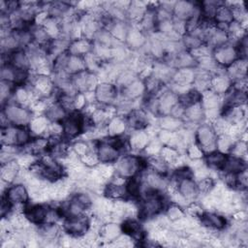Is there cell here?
<instances>
[{
	"label": "cell",
	"mask_w": 248,
	"mask_h": 248,
	"mask_svg": "<svg viewBox=\"0 0 248 248\" xmlns=\"http://www.w3.org/2000/svg\"><path fill=\"white\" fill-rule=\"evenodd\" d=\"M115 163V174L125 179L139 175L146 167V160L137 155H123Z\"/></svg>",
	"instance_id": "obj_1"
},
{
	"label": "cell",
	"mask_w": 248,
	"mask_h": 248,
	"mask_svg": "<svg viewBox=\"0 0 248 248\" xmlns=\"http://www.w3.org/2000/svg\"><path fill=\"white\" fill-rule=\"evenodd\" d=\"M217 138L218 135L211 124L201 123L196 129V143L201 147L204 154L217 150Z\"/></svg>",
	"instance_id": "obj_3"
},
{
	"label": "cell",
	"mask_w": 248,
	"mask_h": 248,
	"mask_svg": "<svg viewBox=\"0 0 248 248\" xmlns=\"http://www.w3.org/2000/svg\"><path fill=\"white\" fill-rule=\"evenodd\" d=\"M235 140H233V137L229 135H219L217 138V150L223 152L225 154L229 153L232 144Z\"/></svg>",
	"instance_id": "obj_38"
},
{
	"label": "cell",
	"mask_w": 248,
	"mask_h": 248,
	"mask_svg": "<svg viewBox=\"0 0 248 248\" xmlns=\"http://www.w3.org/2000/svg\"><path fill=\"white\" fill-rule=\"evenodd\" d=\"M45 115L50 122H62L68 113L67 110L56 101L48 104L45 111Z\"/></svg>",
	"instance_id": "obj_29"
},
{
	"label": "cell",
	"mask_w": 248,
	"mask_h": 248,
	"mask_svg": "<svg viewBox=\"0 0 248 248\" xmlns=\"http://www.w3.org/2000/svg\"><path fill=\"white\" fill-rule=\"evenodd\" d=\"M83 71H86V64H85L84 57L71 55L69 53V57L67 59V63H66L65 72L69 76L72 77V76L77 75Z\"/></svg>",
	"instance_id": "obj_30"
},
{
	"label": "cell",
	"mask_w": 248,
	"mask_h": 248,
	"mask_svg": "<svg viewBox=\"0 0 248 248\" xmlns=\"http://www.w3.org/2000/svg\"><path fill=\"white\" fill-rule=\"evenodd\" d=\"M195 75H196V72L194 68L176 69L170 80L173 82V84L191 86L193 84Z\"/></svg>",
	"instance_id": "obj_22"
},
{
	"label": "cell",
	"mask_w": 248,
	"mask_h": 248,
	"mask_svg": "<svg viewBox=\"0 0 248 248\" xmlns=\"http://www.w3.org/2000/svg\"><path fill=\"white\" fill-rule=\"evenodd\" d=\"M121 230L123 233L129 235L134 240L142 241L144 239V232L142 231L140 222L134 218H126L121 224Z\"/></svg>",
	"instance_id": "obj_16"
},
{
	"label": "cell",
	"mask_w": 248,
	"mask_h": 248,
	"mask_svg": "<svg viewBox=\"0 0 248 248\" xmlns=\"http://www.w3.org/2000/svg\"><path fill=\"white\" fill-rule=\"evenodd\" d=\"M146 167L149 168L150 170H153L164 175L167 173L169 170V164L166 163L159 155L149 156L146 159Z\"/></svg>",
	"instance_id": "obj_36"
},
{
	"label": "cell",
	"mask_w": 248,
	"mask_h": 248,
	"mask_svg": "<svg viewBox=\"0 0 248 248\" xmlns=\"http://www.w3.org/2000/svg\"><path fill=\"white\" fill-rule=\"evenodd\" d=\"M183 124V120L179 118H175L171 115H162L159 118L158 121V126L162 130H167V131H171V132H176L181 129Z\"/></svg>",
	"instance_id": "obj_34"
},
{
	"label": "cell",
	"mask_w": 248,
	"mask_h": 248,
	"mask_svg": "<svg viewBox=\"0 0 248 248\" xmlns=\"http://www.w3.org/2000/svg\"><path fill=\"white\" fill-rule=\"evenodd\" d=\"M203 162L210 170H220L222 169L224 162L226 160L227 154L220 152L218 150H214L207 154H204Z\"/></svg>",
	"instance_id": "obj_32"
},
{
	"label": "cell",
	"mask_w": 248,
	"mask_h": 248,
	"mask_svg": "<svg viewBox=\"0 0 248 248\" xmlns=\"http://www.w3.org/2000/svg\"><path fill=\"white\" fill-rule=\"evenodd\" d=\"M185 210L182 209V206L171 202L166 210V215L168 216V218L170 220V222H174L180 218H182L183 216H185Z\"/></svg>",
	"instance_id": "obj_40"
},
{
	"label": "cell",
	"mask_w": 248,
	"mask_h": 248,
	"mask_svg": "<svg viewBox=\"0 0 248 248\" xmlns=\"http://www.w3.org/2000/svg\"><path fill=\"white\" fill-rule=\"evenodd\" d=\"M125 43L129 47H131L133 49H139L145 46L146 37L141 29L129 28Z\"/></svg>",
	"instance_id": "obj_25"
},
{
	"label": "cell",
	"mask_w": 248,
	"mask_h": 248,
	"mask_svg": "<svg viewBox=\"0 0 248 248\" xmlns=\"http://www.w3.org/2000/svg\"><path fill=\"white\" fill-rule=\"evenodd\" d=\"M159 156L169 165H172L180 156L179 150L170 145H163Z\"/></svg>",
	"instance_id": "obj_37"
},
{
	"label": "cell",
	"mask_w": 248,
	"mask_h": 248,
	"mask_svg": "<svg viewBox=\"0 0 248 248\" xmlns=\"http://www.w3.org/2000/svg\"><path fill=\"white\" fill-rule=\"evenodd\" d=\"M232 81L226 75V73H215L210 78V90L218 95L225 94L232 86Z\"/></svg>",
	"instance_id": "obj_15"
},
{
	"label": "cell",
	"mask_w": 248,
	"mask_h": 248,
	"mask_svg": "<svg viewBox=\"0 0 248 248\" xmlns=\"http://www.w3.org/2000/svg\"><path fill=\"white\" fill-rule=\"evenodd\" d=\"M96 153L100 163L103 164H113L119 156L120 151L110 142L108 137L103 138L96 145Z\"/></svg>",
	"instance_id": "obj_8"
},
{
	"label": "cell",
	"mask_w": 248,
	"mask_h": 248,
	"mask_svg": "<svg viewBox=\"0 0 248 248\" xmlns=\"http://www.w3.org/2000/svg\"><path fill=\"white\" fill-rule=\"evenodd\" d=\"M122 233L121 225L116 224V222H108L103 224L100 229L99 236L105 241H114Z\"/></svg>",
	"instance_id": "obj_27"
},
{
	"label": "cell",
	"mask_w": 248,
	"mask_h": 248,
	"mask_svg": "<svg viewBox=\"0 0 248 248\" xmlns=\"http://www.w3.org/2000/svg\"><path fill=\"white\" fill-rule=\"evenodd\" d=\"M20 167L17 164L16 160H12L8 163L1 164V180L13 184L16 182L17 174L19 172Z\"/></svg>",
	"instance_id": "obj_23"
},
{
	"label": "cell",
	"mask_w": 248,
	"mask_h": 248,
	"mask_svg": "<svg viewBox=\"0 0 248 248\" xmlns=\"http://www.w3.org/2000/svg\"><path fill=\"white\" fill-rule=\"evenodd\" d=\"M212 58L219 67H228L240 58L235 45L227 43L212 50Z\"/></svg>",
	"instance_id": "obj_5"
},
{
	"label": "cell",
	"mask_w": 248,
	"mask_h": 248,
	"mask_svg": "<svg viewBox=\"0 0 248 248\" xmlns=\"http://www.w3.org/2000/svg\"><path fill=\"white\" fill-rule=\"evenodd\" d=\"M93 49V44L90 40L81 37L76 40H73L70 43L68 52L71 55H76V56H81L84 57L88 53H90Z\"/></svg>",
	"instance_id": "obj_17"
},
{
	"label": "cell",
	"mask_w": 248,
	"mask_h": 248,
	"mask_svg": "<svg viewBox=\"0 0 248 248\" xmlns=\"http://www.w3.org/2000/svg\"><path fill=\"white\" fill-rule=\"evenodd\" d=\"M177 192L188 202H194L199 196L197 182L193 177H187L176 182Z\"/></svg>",
	"instance_id": "obj_11"
},
{
	"label": "cell",
	"mask_w": 248,
	"mask_h": 248,
	"mask_svg": "<svg viewBox=\"0 0 248 248\" xmlns=\"http://www.w3.org/2000/svg\"><path fill=\"white\" fill-rule=\"evenodd\" d=\"M90 150H92L90 147H89V144H87L86 142L84 141H77L73 146H72V151L78 157H82L83 155H85L87 152H89Z\"/></svg>",
	"instance_id": "obj_43"
},
{
	"label": "cell",
	"mask_w": 248,
	"mask_h": 248,
	"mask_svg": "<svg viewBox=\"0 0 248 248\" xmlns=\"http://www.w3.org/2000/svg\"><path fill=\"white\" fill-rule=\"evenodd\" d=\"M128 127L135 130H144L148 124L147 113L143 109H132L126 116Z\"/></svg>",
	"instance_id": "obj_14"
},
{
	"label": "cell",
	"mask_w": 248,
	"mask_h": 248,
	"mask_svg": "<svg viewBox=\"0 0 248 248\" xmlns=\"http://www.w3.org/2000/svg\"><path fill=\"white\" fill-rule=\"evenodd\" d=\"M83 113L78 110L71 111L61 122L63 137L69 140L78 138L83 133Z\"/></svg>",
	"instance_id": "obj_4"
},
{
	"label": "cell",
	"mask_w": 248,
	"mask_h": 248,
	"mask_svg": "<svg viewBox=\"0 0 248 248\" xmlns=\"http://www.w3.org/2000/svg\"><path fill=\"white\" fill-rule=\"evenodd\" d=\"M213 19L216 24L229 25L231 22L233 21V15H232V9L223 2L217 8Z\"/></svg>",
	"instance_id": "obj_33"
},
{
	"label": "cell",
	"mask_w": 248,
	"mask_h": 248,
	"mask_svg": "<svg viewBox=\"0 0 248 248\" xmlns=\"http://www.w3.org/2000/svg\"><path fill=\"white\" fill-rule=\"evenodd\" d=\"M130 148L134 150H144L150 141V136L146 130H135L128 139Z\"/></svg>",
	"instance_id": "obj_24"
},
{
	"label": "cell",
	"mask_w": 248,
	"mask_h": 248,
	"mask_svg": "<svg viewBox=\"0 0 248 248\" xmlns=\"http://www.w3.org/2000/svg\"><path fill=\"white\" fill-rule=\"evenodd\" d=\"M2 111L10 124L16 126H27L33 117V113L29 108L18 105L13 101L3 106Z\"/></svg>",
	"instance_id": "obj_2"
},
{
	"label": "cell",
	"mask_w": 248,
	"mask_h": 248,
	"mask_svg": "<svg viewBox=\"0 0 248 248\" xmlns=\"http://www.w3.org/2000/svg\"><path fill=\"white\" fill-rule=\"evenodd\" d=\"M247 72V62L246 58H238L232 64L227 67L226 75L230 78L232 81L246 78Z\"/></svg>",
	"instance_id": "obj_19"
},
{
	"label": "cell",
	"mask_w": 248,
	"mask_h": 248,
	"mask_svg": "<svg viewBox=\"0 0 248 248\" xmlns=\"http://www.w3.org/2000/svg\"><path fill=\"white\" fill-rule=\"evenodd\" d=\"M47 207H48V205H46L43 203H35V204H31V205H26L23 213L31 224L40 226L45 223Z\"/></svg>",
	"instance_id": "obj_13"
},
{
	"label": "cell",
	"mask_w": 248,
	"mask_h": 248,
	"mask_svg": "<svg viewBox=\"0 0 248 248\" xmlns=\"http://www.w3.org/2000/svg\"><path fill=\"white\" fill-rule=\"evenodd\" d=\"M96 102L103 106L108 107L112 106L118 97V88L115 84L109 81L99 82L97 87L94 90Z\"/></svg>",
	"instance_id": "obj_6"
},
{
	"label": "cell",
	"mask_w": 248,
	"mask_h": 248,
	"mask_svg": "<svg viewBox=\"0 0 248 248\" xmlns=\"http://www.w3.org/2000/svg\"><path fill=\"white\" fill-rule=\"evenodd\" d=\"M196 182H197L199 193L203 194V195H206V194L210 193V191L213 189V187L215 185L214 179L211 176L203 177L202 179H199Z\"/></svg>",
	"instance_id": "obj_41"
},
{
	"label": "cell",
	"mask_w": 248,
	"mask_h": 248,
	"mask_svg": "<svg viewBox=\"0 0 248 248\" xmlns=\"http://www.w3.org/2000/svg\"><path fill=\"white\" fill-rule=\"evenodd\" d=\"M200 223L210 231H221L227 226V219L217 212H203L200 218Z\"/></svg>",
	"instance_id": "obj_12"
},
{
	"label": "cell",
	"mask_w": 248,
	"mask_h": 248,
	"mask_svg": "<svg viewBox=\"0 0 248 248\" xmlns=\"http://www.w3.org/2000/svg\"><path fill=\"white\" fill-rule=\"evenodd\" d=\"M104 193L108 200H123L128 197L125 183H117L111 181L107 186L104 187Z\"/></svg>",
	"instance_id": "obj_28"
},
{
	"label": "cell",
	"mask_w": 248,
	"mask_h": 248,
	"mask_svg": "<svg viewBox=\"0 0 248 248\" xmlns=\"http://www.w3.org/2000/svg\"><path fill=\"white\" fill-rule=\"evenodd\" d=\"M186 157H188L190 160H196V159H202L204 156L203 151L201 149V147L196 142H191L185 149Z\"/></svg>",
	"instance_id": "obj_42"
},
{
	"label": "cell",
	"mask_w": 248,
	"mask_h": 248,
	"mask_svg": "<svg viewBox=\"0 0 248 248\" xmlns=\"http://www.w3.org/2000/svg\"><path fill=\"white\" fill-rule=\"evenodd\" d=\"M49 124H50V121L47 119V117L45 114L33 115L28 125V128L32 136L44 137L46 134H47Z\"/></svg>",
	"instance_id": "obj_18"
},
{
	"label": "cell",
	"mask_w": 248,
	"mask_h": 248,
	"mask_svg": "<svg viewBox=\"0 0 248 248\" xmlns=\"http://www.w3.org/2000/svg\"><path fill=\"white\" fill-rule=\"evenodd\" d=\"M128 128L126 117L121 115L113 116L109 119V121L107 124V130H108V136L109 137H117L122 136L126 129Z\"/></svg>",
	"instance_id": "obj_26"
},
{
	"label": "cell",
	"mask_w": 248,
	"mask_h": 248,
	"mask_svg": "<svg viewBox=\"0 0 248 248\" xmlns=\"http://www.w3.org/2000/svg\"><path fill=\"white\" fill-rule=\"evenodd\" d=\"M181 43L185 50L191 51L204 44L202 36L198 33H185L181 37Z\"/></svg>",
	"instance_id": "obj_35"
},
{
	"label": "cell",
	"mask_w": 248,
	"mask_h": 248,
	"mask_svg": "<svg viewBox=\"0 0 248 248\" xmlns=\"http://www.w3.org/2000/svg\"><path fill=\"white\" fill-rule=\"evenodd\" d=\"M63 229L69 235L79 238L89 230V218L84 214L76 217H67L63 223Z\"/></svg>",
	"instance_id": "obj_7"
},
{
	"label": "cell",
	"mask_w": 248,
	"mask_h": 248,
	"mask_svg": "<svg viewBox=\"0 0 248 248\" xmlns=\"http://www.w3.org/2000/svg\"><path fill=\"white\" fill-rule=\"evenodd\" d=\"M245 169H247L245 159L227 154L226 160L224 162V165H223L221 170L224 172L236 174V173L244 170Z\"/></svg>",
	"instance_id": "obj_21"
},
{
	"label": "cell",
	"mask_w": 248,
	"mask_h": 248,
	"mask_svg": "<svg viewBox=\"0 0 248 248\" xmlns=\"http://www.w3.org/2000/svg\"><path fill=\"white\" fill-rule=\"evenodd\" d=\"M195 16H201L200 3L191 1H178L174 3L172 9L173 18L186 21Z\"/></svg>",
	"instance_id": "obj_9"
},
{
	"label": "cell",
	"mask_w": 248,
	"mask_h": 248,
	"mask_svg": "<svg viewBox=\"0 0 248 248\" xmlns=\"http://www.w3.org/2000/svg\"><path fill=\"white\" fill-rule=\"evenodd\" d=\"M3 196L12 204H26L30 199L28 188L23 183L11 184Z\"/></svg>",
	"instance_id": "obj_10"
},
{
	"label": "cell",
	"mask_w": 248,
	"mask_h": 248,
	"mask_svg": "<svg viewBox=\"0 0 248 248\" xmlns=\"http://www.w3.org/2000/svg\"><path fill=\"white\" fill-rule=\"evenodd\" d=\"M16 85L7 82V81H3L1 80V85H0V99H1V103L2 106H4L5 104H7L11 98L13 97V93L15 90Z\"/></svg>",
	"instance_id": "obj_39"
},
{
	"label": "cell",
	"mask_w": 248,
	"mask_h": 248,
	"mask_svg": "<svg viewBox=\"0 0 248 248\" xmlns=\"http://www.w3.org/2000/svg\"><path fill=\"white\" fill-rule=\"evenodd\" d=\"M204 118V112L203 108L201 105V102L196 103L194 105H191L185 108V113L183 119H186L190 123H200Z\"/></svg>",
	"instance_id": "obj_31"
},
{
	"label": "cell",
	"mask_w": 248,
	"mask_h": 248,
	"mask_svg": "<svg viewBox=\"0 0 248 248\" xmlns=\"http://www.w3.org/2000/svg\"><path fill=\"white\" fill-rule=\"evenodd\" d=\"M122 96L124 99L129 101H134L138 99L142 94L146 93L144 82L142 79L136 78L134 81H132L129 85L121 89Z\"/></svg>",
	"instance_id": "obj_20"
}]
</instances>
